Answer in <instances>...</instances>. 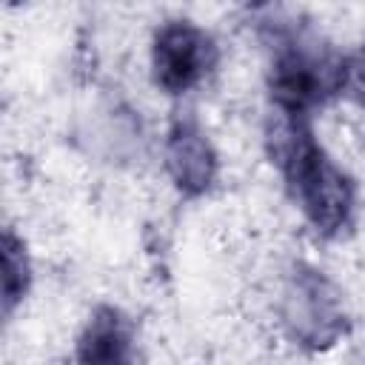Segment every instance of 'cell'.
<instances>
[{
    "label": "cell",
    "mask_w": 365,
    "mask_h": 365,
    "mask_svg": "<svg viewBox=\"0 0 365 365\" xmlns=\"http://www.w3.org/2000/svg\"><path fill=\"white\" fill-rule=\"evenodd\" d=\"M80 365H131V328L114 308H100L77 342Z\"/></svg>",
    "instance_id": "8992f818"
},
{
    "label": "cell",
    "mask_w": 365,
    "mask_h": 365,
    "mask_svg": "<svg viewBox=\"0 0 365 365\" xmlns=\"http://www.w3.org/2000/svg\"><path fill=\"white\" fill-rule=\"evenodd\" d=\"M345 74L348 68L342 66V60H331L319 51L305 48L302 43H291L277 51L271 94L282 114L305 117L308 108L345 88Z\"/></svg>",
    "instance_id": "7a4b0ae2"
},
{
    "label": "cell",
    "mask_w": 365,
    "mask_h": 365,
    "mask_svg": "<svg viewBox=\"0 0 365 365\" xmlns=\"http://www.w3.org/2000/svg\"><path fill=\"white\" fill-rule=\"evenodd\" d=\"M31 268L26 245L9 234L0 231V311H11L29 291Z\"/></svg>",
    "instance_id": "52a82bcc"
},
{
    "label": "cell",
    "mask_w": 365,
    "mask_h": 365,
    "mask_svg": "<svg viewBox=\"0 0 365 365\" xmlns=\"http://www.w3.org/2000/svg\"><path fill=\"white\" fill-rule=\"evenodd\" d=\"M154 80L168 94H182L197 86L217 60L214 40L188 20L165 23L154 37Z\"/></svg>",
    "instance_id": "3957f363"
},
{
    "label": "cell",
    "mask_w": 365,
    "mask_h": 365,
    "mask_svg": "<svg viewBox=\"0 0 365 365\" xmlns=\"http://www.w3.org/2000/svg\"><path fill=\"white\" fill-rule=\"evenodd\" d=\"M274 128V157L294 200L322 234H339L351 222L354 182L314 140L305 117L282 114Z\"/></svg>",
    "instance_id": "6da1fadb"
},
{
    "label": "cell",
    "mask_w": 365,
    "mask_h": 365,
    "mask_svg": "<svg viewBox=\"0 0 365 365\" xmlns=\"http://www.w3.org/2000/svg\"><path fill=\"white\" fill-rule=\"evenodd\" d=\"M285 302H288L285 322L299 342L319 348L339 336L345 325V311L339 308V299L331 282L317 271L299 268V274H294L291 279Z\"/></svg>",
    "instance_id": "277c9868"
},
{
    "label": "cell",
    "mask_w": 365,
    "mask_h": 365,
    "mask_svg": "<svg viewBox=\"0 0 365 365\" xmlns=\"http://www.w3.org/2000/svg\"><path fill=\"white\" fill-rule=\"evenodd\" d=\"M165 163L177 188L185 194H202L211 185L217 168V157L194 120H177L171 125Z\"/></svg>",
    "instance_id": "5b68a950"
}]
</instances>
